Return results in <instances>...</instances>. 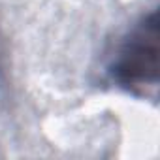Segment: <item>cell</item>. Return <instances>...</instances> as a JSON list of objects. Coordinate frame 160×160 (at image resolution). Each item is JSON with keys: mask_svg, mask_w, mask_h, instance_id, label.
<instances>
[{"mask_svg": "<svg viewBox=\"0 0 160 160\" xmlns=\"http://www.w3.org/2000/svg\"><path fill=\"white\" fill-rule=\"evenodd\" d=\"M113 79L132 92L156 87L158 79V13L143 17L126 36L111 64Z\"/></svg>", "mask_w": 160, "mask_h": 160, "instance_id": "obj_1", "label": "cell"}]
</instances>
